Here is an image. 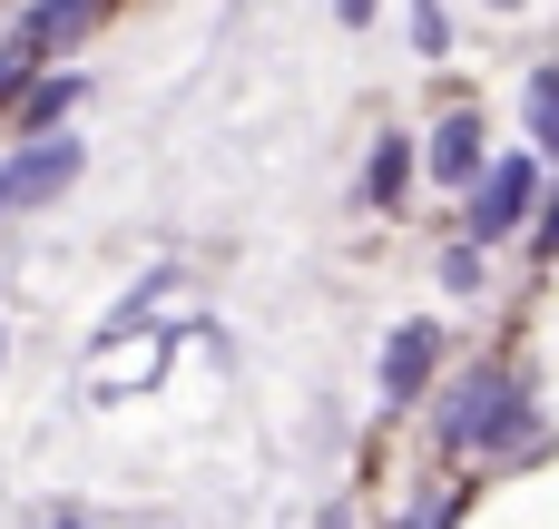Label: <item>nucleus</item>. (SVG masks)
<instances>
[{
  "mask_svg": "<svg viewBox=\"0 0 559 529\" xmlns=\"http://www.w3.org/2000/svg\"><path fill=\"white\" fill-rule=\"evenodd\" d=\"M432 363H442V324H393V344H383V412H413Z\"/></svg>",
  "mask_w": 559,
  "mask_h": 529,
  "instance_id": "nucleus-4",
  "label": "nucleus"
},
{
  "mask_svg": "<svg viewBox=\"0 0 559 529\" xmlns=\"http://www.w3.org/2000/svg\"><path fill=\"white\" fill-rule=\"evenodd\" d=\"M69 98H88V88H79V79H39L20 118H29V128H59V118H69Z\"/></svg>",
  "mask_w": 559,
  "mask_h": 529,
  "instance_id": "nucleus-8",
  "label": "nucleus"
},
{
  "mask_svg": "<svg viewBox=\"0 0 559 529\" xmlns=\"http://www.w3.org/2000/svg\"><path fill=\"white\" fill-rule=\"evenodd\" d=\"M531 245H540V255H559V196L540 206V236H531Z\"/></svg>",
  "mask_w": 559,
  "mask_h": 529,
  "instance_id": "nucleus-13",
  "label": "nucleus"
},
{
  "mask_svg": "<svg viewBox=\"0 0 559 529\" xmlns=\"http://www.w3.org/2000/svg\"><path fill=\"white\" fill-rule=\"evenodd\" d=\"M531 128H540V147L559 157V69H540V79H531Z\"/></svg>",
  "mask_w": 559,
  "mask_h": 529,
  "instance_id": "nucleus-9",
  "label": "nucleus"
},
{
  "mask_svg": "<svg viewBox=\"0 0 559 529\" xmlns=\"http://www.w3.org/2000/svg\"><path fill=\"white\" fill-rule=\"evenodd\" d=\"M432 432H442V452H540L531 393H521V383H501V373H462Z\"/></svg>",
  "mask_w": 559,
  "mask_h": 529,
  "instance_id": "nucleus-1",
  "label": "nucleus"
},
{
  "mask_svg": "<svg viewBox=\"0 0 559 529\" xmlns=\"http://www.w3.org/2000/svg\"><path fill=\"white\" fill-rule=\"evenodd\" d=\"M413 10H432V0H413Z\"/></svg>",
  "mask_w": 559,
  "mask_h": 529,
  "instance_id": "nucleus-16",
  "label": "nucleus"
},
{
  "mask_svg": "<svg viewBox=\"0 0 559 529\" xmlns=\"http://www.w3.org/2000/svg\"><path fill=\"white\" fill-rule=\"evenodd\" d=\"M442 285H452V294H481V245H452V255H442Z\"/></svg>",
  "mask_w": 559,
  "mask_h": 529,
  "instance_id": "nucleus-10",
  "label": "nucleus"
},
{
  "mask_svg": "<svg viewBox=\"0 0 559 529\" xmlns=\"http://www.w3.org/2000/svg\"><path fill=\"white\" fill-rule=\"evenodd\" d=\"M481 137H491V128H481V108H452V118L432 128V147H423V157H432V177L472 196V187H481Z\"/></svg>",
  "mask_w": 559,
  "mask_h": 529,
  "instance_id": "nucleus-5",
  "label": "nucleus"
},
{
  "mask_svg": "<svg viewBox=\"0 0 559 529\" xmlns=\"http://www.w3.org/2000/svg\"><path fill=\"white\" fill-rule=\"evenodd\" d=\"M452 520H462V491H442V501H432V510H423L413 529H452Z\"/></svg>",
  "mask_w": 559,
  "mask_h": 529,
  "instance_id": "nucleus-12",
  "label": "nucleus"
},
{
  "mask_svg": "<svg viewBox=\"0 0 559 529\" xmlns=\"http://www.w3.org/2000/svg\"><path fill=\"white\" fill-rule=\"evenodd\" d=\"M531 206H540V157H501V167H481V187H472V245L521 236Z\"/></svg>",
  "mask_w": 559,
  "mask_h": 529,
  "instance_id": "nucleus-2",
  "label": "nucleus"
},
{
  "mask_svg": "<svg viewBox=\"0 0 559 529\" xmlns=\"http://www.w3.org/2000/svg\"><path fill=\"white\" fill-rule=\"evenodd\" d=\"M413 49H423V59H442V49H452V29H442V10H413Z\"/></svg>",
  "mask_w": 559,
  "mask_h": 529,
  "instance_id": "nucleus-11",
  "label": "nucleus"
},
{
  "mask_svg": "<svg viewBox=\"0 0 559 529\" xmlns=\"http://www.w3.org/2000/svg\"><path fill=\"white\" fill-rule=\"evenodd\" d=\"M403 196H413V137H383L364 167V206H403Z\"/></svg>",
  "mask_w": 559,
  "mask_h": 529,
  "instance_id": "nucleus-7",
  "label": "nucleus"
},
{
  "mask_svg": "<svg viewBox=\"0 0 559 529\" xmlns=\"http://www.w3.org/2000/svg\"><path fill=\"white\" fill-rule=\"evenodd\" d=\"M69 177H79V147H69V137H29V147L0 167V216H20V206H49Z\"/></svg>",
  "mask_w": 559,
  "mask_h": 529,
  "instance_id": "nucleus-3",
  "label": "nucleus"
},
{
  "mask_svg": "<svg viewBox=\"0 0 559 529\" xmlns=\"http://www.w3.org/2000/svg\"><path fill=\"white\" fill-rule=\"evenodd\" d=\"M491 10H521V0H491Z\"/></svg>",
  "mask_w": 559,
  "mask_h": 529,
  "instance_id": "nucleus-15",
  "label": "nucleus"
},
{
  "mask_svg": "<svg viewBox=\"0 0 559 529\" xmlns=\"http://www.w3.org/2000/svg\"><path fill=\"white\" fill-rule=\"evenodd\" d=\"M88 20H98V0H29V20H20V49H29V59H49V49H69Z\"/></svg>",
  "mask_w": 559,
  "mask_h": 529,
  "instance_id": "nucleus-6",
  "label": "nucleus"
},
{
  "mask_svg": "<svg viewBox=\"0 0 559 529\" xmlns=\"http://www.w3.org/2000/svg\"><path fill=\"white\" fill-rule=\"evenodd\" d=\"M334 20H344V29H364V20H373V0H334Z\"/></svg>",
  "mask_w": 559,
  "mask_h": 529,
  "instance_id": "nucleus-14",
  "label": "nucleus"
}]
</instances>
